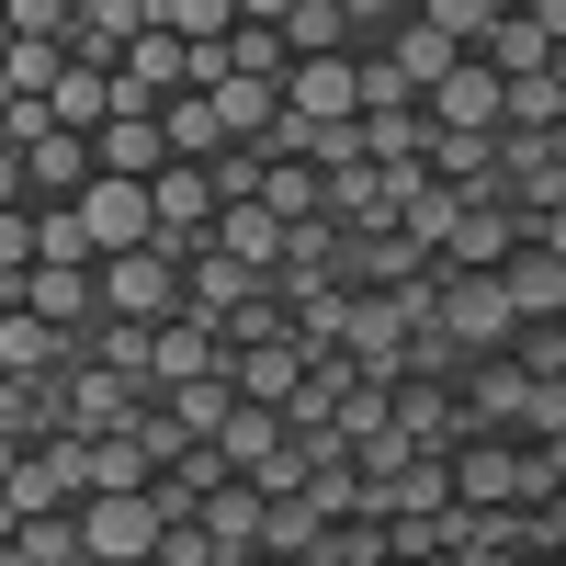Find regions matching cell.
Segmentation results:
<instances>
[{
	"instance_id": "6da1fadb",
	"label": "cell",
	"mask_w": 566,
	"mask_h": 566,
	"mask_svg": "<svg viewBox=\"0 0 566 566\" xmlns=\"http://www.w3.org/2000/svg\"><path fill=\"white\" fill-rule=\"evenodd\" d=\"M159 533H170L159 488H103V499H80V555H91V566H148Z\"/></svg>"
},
{
	"instance_id": "7a4b0ae2",
	"label": "cell",
	"mask_w": 566,
	"mask_h": 566,
	"mask_svg": "<svg viewBox=\"0 0 566 566\" xmlns=\"http://www.w3.org/2000/svg\"><path fill=\"white\" fill-rule=\"evenodd\" d=\"M103 317H125V328H181V317H193L181 261H170V250H125V261H103Z\"/></svg>"
},
{
	"instance_id": "3957f363",
	"label": "cell",
	"mask_w": 566,
	"mask_h": 566,
	"mask_svg": "<svg viewBox=\"0 0 566 566\" xmlns=\"http://www.w3.org/2000/svg\"><path fill=\"white\" fill-rule=\"evenodd\" d=\"M431 328H442L464 363L522 340V317H510V283H499V272H453V261H442V317H431Z\"/></svg>"
},
{
	"instance_id": "277c9868",
	"label": "cell",
	"mask_w": 566,
	"mask_h": 566,
	"mask_svg": "<svg viewBox=\"0 0 566 566\" xmlns=\"http://www.w3.org/2000/svg\"><path fill=\"white\" fill-rule=\"evenodd\" d=\"M12 306L45 317V328H69V340H91V328H103V261H34L12 283Z\"/></svg>"
},
{
	"instance_id": "5b68a950",
	"label": "cell",
	"mask_w": 566,
	"mask_h": 566,
	"mask_svg": "<svg viewBox=\"0 0 566 566\" xmlns=\"http://www.w3.org/2000/svg\"><path fill=\"white\" fill-rule=\"evenodd\" d=\"M80 239H91V261H125V250H159V205H148V181H91L80 193Z\"/></svg>"
},
{
	"instance_id": "8992f818",
	"label": "cell",
	"mask_w": 566,
	"mask_h": 566,
	"mask_svg": "<svg viewBox=\"0 0 566 566\" xmlns=\"http://www.w3.org/2000/svg\"><path fill=\"white\" fill-rule=\"evenodd\" d=\"M419 114H431L442 136H499V125H510V80H499L488 57H464V69H453V80H442Z\"/></svg>"
},
{
	"instance_id": "52a82bcc",
	"label": "cell",
	"mask_w": 566,
	"mask_h": 566,
	"mask_svg": "<svg viewBox=\"0 0 566 566\" xmlns=\"http://www.w3.org/2000/svg\"><path fill=\"white\" fill-rule=\"evenodd\" d=\"M91 181H103V148L69 136V125H45L34 148H23V193H34V205H80Z\"/></svg>"
},
{
	"instance_id": "ba28073f",
	"label": "cell",
	"mask_w": 566,
	"mask_h": 566,
	"mask_svg": "<svg viewBox=\"0 0 566 566\" xmlns=\"http://www.w3.org/2000/svg\"><path fill=\"white\" fill-rule=\"evenodd\" d=\"M283 114H306V125H363V57H295Z\"/></svg>"
},
{
	"instance_id": "9c48e42d",
	"label": "cell",
	"mask_w": 566,
	"mask_h": 566,
	"mask_svg": "<svg viewBox=\"0 0 566 566\" xmlns=\"http://www.w3.org/2000/svg\"><path fill=\"white\" fill-rule=\"evenodd\" d=\"M510 250H522V216H510V193H464V216H453L442 261H453V272H499Z\"/></svg>"
},
{
	"instance_id": "30bf717a",
	"label": "cell",
	"mask_w": 566,
	"mask_h": 566,
	"mask_svg": "<svg viewBox=\"0 0 566 566\" xmlns=\"http://www.w3.org/2000/svg\"><path fill=\"white\" fill-rule=\"evenodd\" d=\"M159 23V0H80V23H69V57L80 69H125V45Z\"/></svg>"
},
{
	"instance_id": "8fae6325",
	"label": "cell",
	"mask_w": 566,
	"mask_h": 566,
	"mask_svg": "<svg viewBox=\"0 0 566 566\" xmlns=\"http://www.w3.org/2000/svg\"><path fill=\"white\" fill-rule=\"evenodd\" d=\"M261 283H283V272H250V261H227V250H193V261H181V295H193L205 328H227V317L261 295Z\"/></svg>"
},
{
	"instance_id": "7c38bea8",
	"label": "cell",
	"mask_w": 566,
	"mask_h": 566,
	"mask_svg": "<svg viewBox=\"0 0 566 566\" xmlns=\"http://www.w3.org/2000/svg\"><path fill=\"white\" fill-rule=\"evenodd\" d=\"M261 522H272V499H261L250 476H227V488L205 499V544H216V566H261Z\"/></svg>"
},
{
	"instance_id": "4fadbf2b",
	"label": "cell",
	"mask_w": 566,
	"mask_h": 566,
	"mask_svg": "<svg viewBox=\"0 0 566 566\" xmlns=\"http://www.w3.org/2000/svg\"><path fill=\"white\" fill-rule=\"evenodd\" d=\"M499 283H510V317H522V328H566V261L555 250L522 239V250L499 261Z\"/></svg>"
},
{
	"instance_id": "5bb4252c",
	"label": "cell",
	"mask_w": 566,
	"mask_h": 566,
	"mask_svg": "<svg viewBox=\"0 0 566 566\" xmlns=\"http://www.w3.org/2000/svg\"><path fill=\"white\" fill-rule=\"evenodd\" d=\"M114 80L136 91V103H181V91H193V45H181L170 23H148V34L125 45V69H114Z\"/></svg>"
},
{
	"instance_id": "9a60e30c",
	"label": "cell",
	"mask_w": 566,
	"mask_h": 566,
	"mask_svg": "<svg viewBox=\"0 0 566 566\" xmlns=\"http://www.w3.org/2000/svg\"><path fill=\"white\" fill-rule=\"evenodd\" d=\"M216 453H227V476H272V464L295 453V419H283V408H250V397H239V419L216 431Z\"/></svg>"
},
{
	"instance_id": "2e32d148",
	"label": "cell",
	"mask_w": 566,
	"mask_h": 566,
	"mask_svg": "<svg viewBox=\"0 0 566 566\" xmlns=\"http://www.w3.org/2000/svg\"><path fill=\"white\" fill-rule=\"evenodd\" d=\"M363 374H386V386H408V317L386 295H352V340H340Z\"/></svg>"
},
{
	"instance_id": "e0dca14e",
	"label": "cell",
	"mask_w": 566,
	"mask_h": 566,
	"mask_svg": "<svg viewBox=\"0 0 566 566\" xmlns=\"http://www.w3.org/2000/svg\"><path fill=\"white\" fill-rule=\"evenodd\" d=\"M374 57H397V80L419 91V103H431V91H442V80L464 69V45H453L442 23H419V12H408V23H397V45H374Z\"/></svg>"
},
{
	"instance_id": "ac0fdd59",
	"label": "cell",
	"mask_w": 566,
	"mask_h": 566,
	"mask_svg": "<svg viewBox=\"0 0 566 566\" xmlns=\"http://www.w3.org/2000/svg\"><path fill=\"white\" fill-rule=\"evenodd\" d=\"M91 148H103L114 181H159V170H170V125H159V114H114Z\"/></svg>"
},
{
	"instance_id": "d6986e66",
	"label": "cell",
	"mask_w": 566,
	"mask_h": 566,
	"mask_svg": "<svg viewBox=\"0 0 566 566\" xmlns=\"http://www.w3.org/2000/svg\"><path fill=\"white\" fill-rule=\"evenodd\" d=\"M239 352L216 340L205 317H181V328H159V397H181V386H205V374H227Z\"/></svg>"
},
{
	"instance_id": "ffe728a7",
	"label": "cell",
	"mask_w": 566,
	"mask_h": 566,
	"mask_svg": "<svg viewBox=\"0 0 566 566\" xmlns=\"http://www.w3.org/2000/svg\"><path fill=\"white\" fill-rule=\"evenodd\" d=\"M216 250H227V261H250V272H283L295 227H283L272 205H227V216H216Z\"/></svg>"
},
{
	"instance_id": "44dd1931",
	"label": "cell",
	"mask_w": 566,
	"mask_h": 566,
	"mask_svg": "<svg viewBox=\"0 0 566 566\" xmlns=\"http://www.w3.org/2000/svg\"><path fill=\"white\" fill-rule=\"evenodd\" d=\"M306 340H261V352H239V397L250 408H295V386H306Z\"/></svg>"
},
{
	"instance_id": "7402d4cb",
	"label": "cell",
	"mask_w": 566,
	"mask_h": 566,
	"mask_svg": "<svg viewBox=\"0 0 566 566\" xmlns=\"http://www.w3.org/2000/svg\"><path fill=\"white\" fill-rule=\"evenodd\" d=\"M205 103H216V125H227V148H261V136L283 125V91H272V80H216Z\"/></svg>"
},
{
	"instance_id": "603a6c76",
	"label": "cell",
	"mask_w": 566,
	"mask_h": 566,
	"mask_svg": "<svg viewBox=\"0 0 566 566\" xmlns=\"http://www.w3.org/2000/svg\"><path fill=\"white\" fill-rule=\"evenodd\" d=\"M80 352H69V328H45V317H0V374H69Z\"/></svg>"
},
{
	"instance_id": "cb8c5ba5",
	"label": "cell",
	"mask_w": 566,
	"mask_h": 566,
	"mask_svg": "<svg viewBox=\"0 0 566 566\" xmlns=\"http://www.w3.org/2000/svg\"><path fill=\"white\" fill-rule=\"evenodd\" d=\"M45 114H57L69 136H103V125H114V69H80V57H69V80L45 91Z\"/></svg>"
},
{
	"instance_id": "d4e9b609",
	"label": "cell",
	"mask_w": 566,
	"mask_h": 566,
	"mask_svg": "<svg viewBox=\"0 0 566 566\" xmlns=\"http://www.w3.org/2000/svg\"><path fill=\"white\" fill-rule=\"evenodd\" d=\"M397 431H408L419 453H453V442H464V408H453L442 386H419V374H408V386H397Z\"/></svg>"
},
{
	"instance_id": "484cf974",
	"label": "cell",
	"mask_w": 566,
	"mask_h": 566,
	"mask_svg": "<svg viewBox=\"0 0 566 566\" xmlns=\"http://www.w3.org/2000/svg\"><path fill=\"white\" fill-rule=\"evenodd\" d=\"M488 69H499V80H544V69H555V34L522 12V0H510V23L488 34Z\"/></svg>"
},
{
	"instance_id": "4316f807",
	"label": "cell",
	"mask_w": 566,
	"mask_h": 566,
	"mask_svg": "<svg viewBox=\"0 0 566 566\" xmlns=\"http://www.w3.org/2000/svg\"><path fill=\"white\" fill-rule=\"evenodd\" d=\"M159 125H170V159H227V125H216V103H205V91H181V103H159Z\"/></svg>"
},
{
	"instance_id": "83f0119b",
	"label": "cell",
	"mask_w": 566,
	"mask_h": 566,
	"mask_svg": "<svg viewBox=\"0 0 566 566\" xmlns=\"http://www.w3.org/2000/svg\"><path fill=\"white\" fill-rule=\"evenodd\" d=\"M283 45H295V57H363L352 23H340V0H295V12H283Z\"/></svg>"
},
{
	"instance_id": "f1b7e54d",
	"label": "cell",
	"mask_w": 566,
	"mask_h": 566,
	"mask_svg": "<svg viewBox=\"0 0 566 566\" xmlns=\"http://www.w3.org/2000/svg\"><path fill=\"white\" fill-rule=\"evenodd\" d=\"M397 431V386H386V374H352V397H340V442L363 453V442H386Z\"/></svg>"
},
{
	"instance_id": "f546056e",
	"label": "cell",
	"mask_w": 566,
	"mask_h": 566,
	"mask_svg": "<svg viewBox=\"0 0 566 566\" xmlns=\"http://www.w3.org/2000/svg\"><path fill=\"white\" fill-rule=\"evenodd\" d=\"M0 80H12V103H45V91L69 80V45H45V34H12V57H0Z\"/></svg>"
},
{
	"instance_id": "4dcf8cb0",
	"label": "cell",
	"mask_w": 566,
	"mask_h": 566,
	"mask_svg": "<svg viewBox=\"0 0 566 566\" xmlns=\"http://www.w3.org/2000/svg\"><path fill=\"white\" fill-rule=\"evenodd\" d=\"M419 23H442L464 57H488V34L510 23V0H419Z\"/></svg>"
},
{
	"instance_id": "1f68e13d",
	"label": "cell",
	"mask_w": 566,
	"mask_h": 566,
	"mask_svg": "<svg viewBox=\"0 0 566 566\" xmlns=\"http://www.w3.org/2000/svg\"><path fill=\"white\" fill-rule=\"evenodd\" d=\"M159 23L181 45H227V34H239V0H159Z\"/></svg>"
},
{
	"instance_id": "d6a6232c",
	"label": "cell",
	"mask_w": 566,
	"mask_h": 566,
	"mask_svg": "<svg viewBox=\"0 0 566 566\" xmlns=\"http://www.w3.org/2000/svg\"><path fill=\"white\" fill-rule=\"evenodd\" d=\"M125 442H136V453H148V464H159V476H170V464H181V453H193V431H181V419H170V397H159V408H136V431H125Z\"/></svg>"
},
{
	"instance_id": "836d02e7",
	"label": "cell",
	"mask_w": 566,
	"mask_h": 566,
	"mask_svg": "<svg viewBox=\"0 0 566 566\" xmlns=\"http://www.w3.org/2000/svg\"><path fill=\"white\" fill-rule=\"evenodd\" d=\"M45 261V227H34V205H0V283H23Z\"/></svg>"
},
{
	"instance_id": "e575fe53",
	"label": "cell",
	"mask_w": 566,
	"mask_h": 566,
	"mask_svg": "<svg viewBox=\"0 0 566 566\" xmlns=\"http://www.w3.org/2000/svg\"><path fill=\"white\" fill-rule=\"evenodd\" d=\"M419 12V0H340V23H352V45L374 57V45H397V23Z\"/></svg>"
},
{
	"instance_id": "d590c367",
	"label": "cell",
	"mask_w": 566,
	"mask_h": 566,
	"mask_svg": "<svg viewBox=\"0 0 566 566\" xmlns=\"http://www.w3.org/2000/svg\"><path fill=\"white\" fill-rule=\"evenodd\" d=\"M363 114H419V91L397 80V57H363Z\"/></svg>"
},
{
	"instance_id": "8d00e7d4",
	"label": "cell",
	"mask_w": 566,
	"mask_h": 566,
	"mask_svg": "<svg viewBox=\"0 0 566 566\" xmlns=\"http://www.w3.org/2000/svg\"><path fill=\"white\" fill-rule=\"evenodd\" d=\"M566 431V374H544V386L522 397V442H555Z\"/></svg>"
},
{
	"instance_id": "74e56055",
	"label": "cell",
	"mask_w": 566,
	"mask_h": 566,
	"mask_svg": "<svg viewBox=\"0 0 566 566\" xmlns=\"http://www.w3.org/2000/svg\"><path fill=\"white\" fill-rule=\"evenodd\" d=\"M80 23V0H12V34H45V45H69Z\"/></svg>"
},
{
	"instance_id": "f35d334b",
	"label": "cell",
	"mask_w": 566,
	"mask_h": 566,
	"mask_svg": "<svg viewBox=\"0 0 566 566\" xmlns=\"http://www.w3.org/2000/svg\"><path fill=\"white\" fill-rule=\"evenodd\" d=\"M34 227H45V261H91V239H80V205H34Z\"/></svg>"
},
{
	"instance_id": "ab89813d",
	"label": "cell",
	"mask_w": 566,
	"mask_h": 566,
	"mask_svg": "<svg viewBox=\"0 0 566 566\" xmlns=\"http://www.w3.org/2000/svg\"><path fill=\"white\" fill-rule=\"evenodd\" d=\"M510 363H522L533 386H544V374H566V328H522V340H510Z\"/></svg>"
},
{
	"instance_id": "60d3db41",
	"label": "cell",
	"mask_w": 566,
	"mask_h": 566,
	"mask_svg": "<svg viewBox=\"0 0 566 566\" xmlns=\"http://www.w3.org/2000/svg\"><path fill=\"white\" fill-rule=\"evenodd\" d=\"M0 205H34V193H23V148H12V136H0Z\"/></svg>"
},
{
	"instance_id": "b9f144b4",
	"label": "cell",
	"mask_w": 566,
	"mask_h": 566,
	"mask_svg": "<svg viewBox=\"0 0 566 566\" xmlns=\"http://www.w3.org/2000/svg\"><path fill=\"white\" fill-rule=\"evenodd\" d=\"M522 12H533V23L555 34V57H566V0H522Z\"/></svg>"
},
{
	"instance_id": "7bdbcfd3",
	"label": "cell",
	"mask_w": 566,
	"mask_h": 566,
	"mask_svg": "<svg viewBox=\"0 0 566 566\" xmlns=\"http://www.w3.org/2000/svg\"><path fill=\"white\" fill-rule=\"evenodd\" d=\"M533 250H555V261H566V205H555V216H533Z\"/></svg>"
},
{
	"instance_id": "ee69618b",
	"label": "cell",
	"mask_w": 566,
	"mask_h": 566,
	"mask_svg": "<svg viewBox=\"0 0 566 566\" xmlns=\"http://www.w3.org/2000/svg\"><path fill=\"white\" fill-rule=\"evenodd\" d=\"M544 544H555V555H566V488H555V499H544Z\"/></svg>"
},
{
	"instance_id": "f6af8a7d",
	"label": "cell",
	"mask_w": 566,
	"mask_h": 566,
	"mask_svg": "<svg viewBox=\"0 0 566 566\" xmlns=\"http://www.w3.org/2000/svg\"><path fill=\"white\" fill-rule=\"evenodd\" d=\"M283 12H295V0H239V23H283Z\"/></svg>"
},
{
	"instance_id": "bcb514c9",
	"label": "cell",
	"mask_w": 566,
	"mask_h": 566,
	"mask_svg": "<svg viewBox=\"0 0 566 566\" xmlns=\"http://www.w3.org/2000/svg\"><path fill=\"white\" fill-rule=\"evenodd\" d=\"M12 464H23V442H12V431H0V488H12Z\"/></svg>"
},
{
	"instance_id": "7dc6e473",
	"label": "cell",
	"mask_w": 566,
	"mask_h": 566,
	"mask_svg": "<svg viewBox=\"0 0 566 566\" xmlns=\"http://www.w3.org/2000/svg\"><path fill=\"white\" fill-rule=\"evenodd\" d=\"M419 566H476V555H419Z\"/></svg>"
},
{
	"instance_id": "c3c4849f",
	"label": "cell",
	"mask_w": 566,
	"mask_h": 566,
	"mask_svg": "<svg viewBox=\"0 0 566 566\" xmlns=\"http://www.w3.org/2000/svg\"><path fill=\"white\" fill-rule=\"evenodd\" d=\"M386 566H397V555H386Z\"/></svg>"
},
{
	"instance_id": "681fc988",
	"label": "cell",
	"mask_w": 566,
	"mask_h": 566,
	"mask_svg": "<svg viewBox=\"0 0 566 566\" xmlns=\"http://www.w3.org/2000/svg\"><path fill=\"white\" fill-rule=\"evenodd\" d=\"M555 566H566V555H555Z\"/></svg>"
},
{
	"instance_id": "f907efd6",
	"label": "cell",
	"mask_w": 566,
	"mask_h": 566,
	"mask_svg": "<svg viewBox=\"0 0 566 566\" xmlns=\"http://www.w3.org/2000/svg\"><path fill=\"white\" fill-rule=\"evenodd\" d=\"M148 566H159V555H148Z\"/></svg>"
},
{
	"instance_id": "816d5d0a",
	"label": "cell",
	"mask_w": 566,
	"mask_h": 566,
	"mask_svg": "<svg viewBox=\"0 0 566 566\" xmlns=\"http://www.w3.org/2000/svg\"><path fill=\"white\" fill-rule=\"evenodd\" d=\"M261 566H272V555H261Z\"/></svg>"
}]
</instances>
